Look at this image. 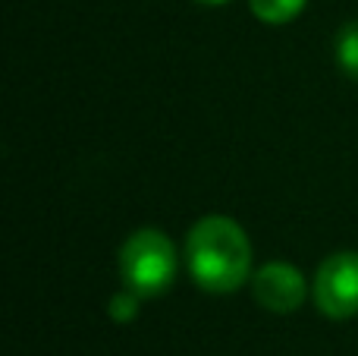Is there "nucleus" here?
Wrapping results in <instances>:
<instances>
[{"mask_svg": "<svg viewBox=\"0 0 358 356\" xmlns=\"http://www.w3.org/2000/svg\"><path fill=\"white\" fill-rule=\"evenodd\" d=\"M185 265L192 281L208 294H233L252 278V240L239 221L208 214L185 237Z\"/></svg>", "mask_w": 358, "mask_h": 356, "instance_id": "f257e3e1", "label": "nucleus"}, {"mask_svg": "<svg viewBox=\"0 0 358 356\" xmlns=\"http://www.w3.org/2000/svg\"><path fill=\"white\" fill-rule=\"evenodd\" d=\"M176 246L161 227H138L120 246V278L123 287L138 296H161L176 278Z\"/></svg>", "mask_w": 358, "mask_h": 356, "instance_id": "f03ea898", "label": "nucleus"}, {"mask_svg": "<svg viewBox=\"0 0 358 356\" xmlns=\"http://www.w3.org/2000/svg\"><path fill=\"white\" fill-rule=\"evenodd\" d=\"M315 306L327 319H355L358 315V252H334L317 265L315 284Z\"/></svg>", "mask_w": 358, "mask_h": 356, "instance_id": "7ed1b4c3", "label": "nucleus"}, {"mask_svg": "<svg viewBox=\"0 0 358 356\" xmlns=\"http://www.w3.org/2000/svg\"><path fill=\"white\" fill-rule=\"evenodd\" d=\"M252 296L261 309L277 315H289L308 296L305 275L289 262H267L252 275Z\"/></svg>", "mask_w": 358, "mask_h": 356, "instance_id": "20e7f679", "label": "nucleus"}, {"mask_svg": "<svg viewBox=\"0 0 358 356\" xmlns=\"http://www.w3.org/2000/svg\"><path fill=\"white\" fill-rule=\"evenodd\" d=\"M308 0H248V10L267 25H286L305 10Z\"/></svg>", "mask_w": 358, "mask_h": 356, "instance_id": "39448f33", "label": "nucleus"}, {"mask_svg": "<svg viewBox=\"0 0 358 356\" xmlns=\"http://www.w3.org/2000/svg\"><path fill=\"white\" fill-rule=\"evenodd\" d=\"M334 50H336V63H340L343 73H346L349 79H358V19L340 25Z\"/></svg>", "mask_w": 358, "mask_h": 356, "instance_id": "423d86ee", "label": "nucleus"}, {"mask_svg": "<svg viewBox=\"0 0 358 356\" xmlns=\"http://www.w3.org/2000/svg\"><path fill=\"white\" fill-rule=\"evenodd\" d=\"M138 306H142V296H138L136 290L123 287L120 294L110 296V303H107V315H110L113 322H120V325H126V322H132L138 315Z\"/></svg>", "mask_w": 358, "mask_h": 356, "instance_id": "0eeeda50", "label": "nucleus"}, {"mask_svg": "<svg viewBox=\"0 0 358 356\" xmlns=\"http://www.w3.org/2000/svg\"><path fill=\"white\" fill-rule=\"evenodd\" d=\"M195 4H204V6H220V4H227V0H195Z\"/></svg>", "mask_w": 358, "mask_h": 356, "instance_id": "6e6552de", "label": "nucleus"}]
</instances>
